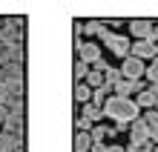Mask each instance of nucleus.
<instances>
[{
    "instance_id": "1",
    "label": "nucleus",
    "mask_w": 158,
    "mask_h": 152,
    "mask_svg": "<svg viewBox=\"0 0 158 152\" xmlns=\"http://www.w3.org/2000/svg\"><path fill=\"white\" fill-rule=\"evenodd\" d=\"M104 115L112 118L118 129H124L127 123H135L141 118V106H138L132 98H118V95H112V98H106V103H104Z\"/></svg>"
},
{
    "instance_id": "2",
    "label": "nucleus",
    "mask_w": 158,
    "mask_h": 152,
    "mask_svg": "<svg viewBox=\"0 0 158 152\" xmlns=\"http://www.w3.org/2000/svg\"><path fill=\"white\" fill-rule=\"evenodd\" d=\"M101 40H104V46L112 55H118V58H129V52H132V43H129V37H124V35H112L104 26L101 29Z\"/></svg>"
},
{
    "instance_id": "3",
    "label": "nucleus",
    "mask_w": 158,
    "mask_h": 152,
    "mask_svg": "<svg viewBox=\"0 0 158 152\" xmlns=\"http://www.w3.org/2000/svg\"><path fill=\"white\" fill-rule=\"evenodd\" d=\"M121 75H124V80H141L144 75H147V66L144 60H138V58H124V63H121Z\"/></svg>"
},
{
    "instance_id": "4",
    "label": "nucleus",
    "mask_w": 158,
    "mask_h": 152,
    "mask_svg": "<svg viewBox=\"0 0 158 152\" xmlns=\"http://www.w3.org/2000/svg\"><path fill=\"white\" fill-rule=\"evenodd\" d=\"M75 46H78V58L83 60V63H89V66H95L98 60H101V46H95V43H83L81 37L75 40Z\"/></svg>"
},
{
    "instance_id": "5",
    "label": "nucleus",
    "mask_w": 158,
    "mask_h": 152,
    "mask_svg": "<svg viewBox=\"0 0 158 152\" xmlns=\"http://www.w3.org/2000/svg\"><path fill=\"white\" fill-rule=\"evenodd\" d=\"M152 29H155V26L150 20H132V23H129V32H132L135 40H150V37H152Z\"/></svg>"
},
{
    "instance_id": "6",
    "label": "nucleus",
    "mask_w": 158,
    "mask_h": 152,
    "mask_svg": "<svg viewBox=\"0 0 158 152\" xmlns=\"http://www.w3.org/2000/svg\"><path fill=\"white\" fill-rule=\"evenodd\" d=\"M132 58H138V60H147V58H155V43L152 40H135L132 43Z\"/></svg>"
},
{
    "instance_id": "7",
    "label": "nucleus",
    "mask_w": 158,
    "mask_h": 152,
    "mask_svg": "<svg viewBox=\"0 0 158 152\" xmlns=\"http://www.w3.org/2000/svg\"><path fill=\"white\" fill-rule=\"evenodd\" d=\"M144 89H147V86H144V80H121L112 92L118 95V98H129L132 92H138V95H141Z\"/></svg>"
},
{
    "instance_id": "8",
    "label": "nucleus",
    "mask_w": 158,
    "mask_h": 152,
    "mask_svg": "<svg viewBox=\"0 0 158 152\" xmlns=\"http://www.w3.org/2000/svg\"><path fill=\"white\" fill-rule=\"evenodd\" d=\"M155 101H158V86H147L141 95H138V106L141 109H155Z\"/></svg>"
},
{
    "instance_id": "9",
    "label": "nucleus",
    "mask_w": 158,
    "mask_h": 152,
    "mask_svg": "<svg viewBox=\"0 0 158 152\" xmlns=\"http://www.w3.org/2000/svg\"><path fill=\"white\" fill-rule=\"evenodd\" d=\"M132 138L135 141H150V123H147L144 118H138L132 123Z\"/></svg>"
},
{
    "instance_id": "10",
    "label": "nucleus",
    "mask_w": 158,
    "mask_h": 152,
    "mask_svg": "<svg viewBox=\"0 0 158 152\" xmlns=\"http://www.w3.org/2000/svg\"><path fill=\"white\" fill-rule=\"evenodd\" d=\"M92 92L95 89L89 83H75V101L78 103H92Z\"/></svg>"
},
{
    "instance_id": "11",
    "label": "nucleus",
    "mask_w": 158,
    "mask_h": 152,
    "mask_svg": "<svg viewBox=\"0 0 158 152\" xmlns=\"http://www.w3.org/2000/svg\"><path fill=\"white\" fill-rule=\"evenodd\" d=\"M92 149V135L89 132H78L75 135V152H89Z\"/></svg>"
},
{
    "instance_id": "12",
    "label": "nucleus",
    "mask_w": 158,
    "mask_h": 152,
    "mask_svg": "<svg viewBox=\"0 0 158 152\" xmlns=\"http://www.w3.org/2000/svg\"><path fill=\"white\" fill-rule=\"evenodd\" d=\"M121 80H124V75H121V69H112V66H109V69L104 72V83H106V86H112V89H115Z\"/></svg>"
},
{
    "instance_id": "13",
    "label": "nucleus",
    "mask_w": 158,
    "mask_h": 152,
    "mask_svg": "<svg viewBox=\"0 0 158 152\" xmlns=\"http://www.w3.org/2000/svg\"><path fill=\"white\" fill-rule=\"evenodd\" d=\"M89 72H92V69H89V63H83L81 58L75 60V66H72V75H75V80H78V83H83V78H86Z\"/></svg>"
},
{
    "instance_id": "14",
    "label": "nucleus",
    "mask_w": 158,
    "mask_h": 152,
    "mask_svg": "<svg viewBox=\"0 0 158 152\" xmlns=\"http://www.w3.org/2000/svg\"><path fill=\"white\" fill-rule=\"evenodd\" d=\"M89 135H92V141H98V144H101V141H104L106 135L112 138V135H115V129H106V126H95V129L89 132Z\"/></svg>"
},
{
    "instance_id": "15",
    "label": "nucleus",
    "mask_w": 158,
    "mask_h": 152,
    "mask_svg": "<svg viewBox=\"0 0 158 152\" xmlns=\"http://www.w3.org/2000/svg\"><path fill=\"white\" fill-rule=\"evenodd\" d=\"M83 118H89V121H101V118H104V109H98V106H92V103H86V109H83Z\"/></svg>"
},
{
    "instance_id": "16",
    "label": "nucleus",
    "mask_w": 158,
    "mask_h": 152,
    "mask_svg": "<svg viewBox=\"0 0 158 152\" xmlns=\"http://www.w3.org/2000/svg\"><path fill=\"white\" fill-rule=\"evenodd\" d=\"M86 83H89V86H92V89H98V86H104V75H101V72H95V69H92V72L86 75Z\"/></svg>"
},
{
    "instance_id": "17",
    "label": "nucleus",
    "mask_w": 158,
    "mask_h": 152,
    "mask_svg": "<svg viewBox=\"0 0 158 152\" xmlns=\"http://www.w3.org/2000/svg\"><path fill=\"white\" fill-rule=\"evenodd\" d=\"M75 126H78V132H83V129L92 132V121H89V118H83V115H78V118H75Z\"/></svg>"
},
{
    "instance_id": "18",
    "label": "nucleus",
    "mask_w": 158,
    "mask_h": 152,
    "mask_svg": "<svg viewBox=\"0 0 158 152\" xmlns=\"http://www.w3.org/2000/svg\"><path fill=\"white\" fill-rule=\"evenodd\" d=\"M141 118H144L147 123H150V126H158V112H155V109L150 112V115H141Z\"/></svg>"
},
{
    "instance_id": "19",
    "label": "nucleus",
    "mask_w": 158,
    "mask_h": 152,
    "mask_svg": "<svg viewBox=\"0 0 158 152\" xmlns=\"http://www.w3.org/2000/svg\"><path fill=\"white\" fill-rule=\"evenodd\" d=\"M104 152H127V146H115V144H112V146H106Z\"/></svg>"
},
{
    "instance_id": "20",
    "label": "nucleus",
    "mask_w": 158,
    "mask_h": 152,
    "mask_svg": "<svg viewBox=\"0 0 158 152\" xmlns=\"http://www.w3.org/2000/svg\"><path fill=\"white\" fill-rule=\"evenodd\" d=\"M150 40H152V43H158V26L152 29V37H150Z\"/></svg>"
},
{
    "instance_id": "21",
    "label": "nucleus",
    "mask_w": 158,
    "mask_h": 152,
    "mask_svg": "<svg viewBox=\"0 0 158 152\" xmlns=\"http://www.w3.org/2000/svg\"><path fill=\"white\" fill-rule=\"evenodd\" d=\"M155 112H158V101H155Z\"/></svg>"
},
{
    "instance_id": "22",
    "label": "nucleus",
    "mask_w": 158,
    "mask_h": 152,
    "mask_svg": "<svg viewBox=\"0 0 158 152\" xmlns=\"http://www.w3.org/2000/svg\"><path fill=\"white\" fill-rule=\"evenodd\" d=\"M155 152H158V146H155Z\"/></svg>"
}]
</instances>
